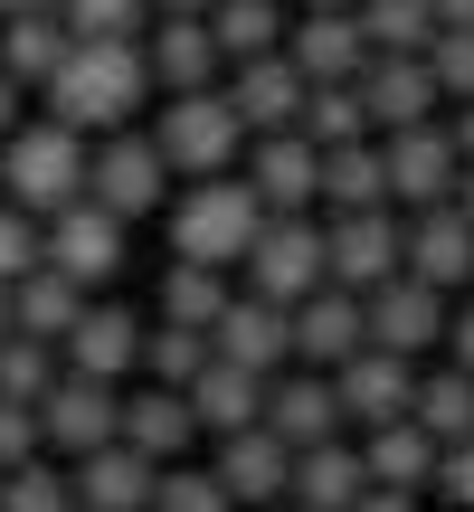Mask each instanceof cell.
Instances as JSON below:
<instances>
[{"mask_svg": "<svg viewBox=\"0 0 474 512\" xmlns=\"http://www.w3.org/2000/svg\"><path fill=\"white\" fill-rule=\"evenodd\" d=\"M48 114L57 124H76L95 143V133H114V124H133V114L152 105V67H143V38H76L67 57L48 67Z\"/></svg>", "mask_w": 474, "mask_h": 512, "instance_id": "cell-1", "label": "cell"}, {"mask_svg": "<svg viewBox=\"0 0 474 512\" xmlns=\"http://www.w3.org/2000/svg\"><path fill=\"white\" fill-rule=\"evenodd\" d=\"M86 133L57 124V114H38V124H10L0 133V200H19L29 219H48V209H67L76 190H86Z\"/></svg>", "mask_w": 474, "mask_h": 512, "instance_id": "cell-2", "label": "cell"}, {"mask_svg": "<svg viewBox=\"0 0 474 512\" xmlns=\"http://www.w3.org/2000/svg\"><path fill=\"white\" fill-rule=\"evenodd\" d=\"M162 209H171V256H200V266H228V275H237V256H247L256 219H266L237 171H200V181H181Z\"/></svg>", "mask_w": 474, "mask_h": 512, "instance_id": "cell-3", "label": "cell"}, {"mask_svg": "<svg viewBox=\"0 0 474 512\" xmlns=\"http://www.w3.org/2000/svg\"><path fill=\"white\" fill-rule=\"evenodd\" d=\"M237 285L266 294V304L313 294V285H323V209H266L256 238H247V256H237Z\"/></svg>", "mask_w": 474, "mask_h": 512, "instance_id": "cell-4", "label": "cell"}, {"mask_svg": "<svg viewBox=\"0 0 474 512\" xmlns=\"http://www.w3.org/2000/svg\"><path fill=\"white\" fill-rule=\"evenodd\" d=\"M86 200L114 209L124 228H143L152 209L171 200V162H162V143H152V133H133V124L95 133V152H86Z\"/></svg>", "mask_w": 474, "mask_h": 512, "instance_id": "cell-5", "label": "cell"}, {"mask_svg": "<svg viewBox=\"0 0 474 512\" xmlns=\"http://www.w3.org/2000/svg\"><path fill=\"white\" fill-rule=\"evenodd\" d=\"M152 143H162V162L181 171V181H200V171H237L247 124L228 114L219 86H190V95H162V114H152Z\"/></svg>", "mask_w": 474, "mask_h": 512, "instance_id": "cell-6", "label": "cell"}, {"mask_svg": "<svg viewBox=\"0 0 474 512\" xmlns=\"http://www.w3.org/2000/svg\"><path fill=\"white\" fill-rule=\"evenodd\" d=\"M408 266V209L370 200V209H323V275L351 294L389 285V275Z\"/></svg>", "mask_w": 474, "mask_h": 512, "instance_id": "cell-7", "label": "cell"}, {"mask_svg": "<svg viewBox=\"0 0 474 512\" xmlns=\"http://www.w3.org/2000/svg\"><path fill=\"white\" fill-rule=\"evenodd\" d=\"M124 238H133V228L114 219V209H95L86 190H76L67 209H48V219H38V256H48L57 275H76L86 294H105L114 275H124Z\"/></svg>", "mask_w": 474, "mask_h": 512, "instance_id": "cell-8", "label": "cell"}, {"mask_svg": "<svg viewBox=\"0 0 474 512\" xmlns=\"http://www.w3.org/2000/svg\"><path fill=\"white\" fill-rule=\"evenodd\" d=\"M114 418H124V380H86V370H57L48 389H38V446H48L57 465L86 456V446L114 437Z\"/></svg>", "mask_w": 474, "mask_h": 512, "instance_id": "cell-9", "label": "cell"}, {"mask_svg": "<svg viewBox=\"0 0 474 512\" xmlns=\"http://www.w3.org/2000/svg\"><path fill=\"white\" fill-rule=\"evenodd\" d=\"M446 304H456V294L446 285H427V275H389V285H370L361 294V332L380 351H408V361H427V351L446 342Z\"/></svg>", "mask_w": 474, "mask_h": 512, "instance_id": "cell-10", "label": "cell"}, {"mask_svg": "<svg viewBox=\"0 0 474 512\" xmlns=\"http://www.w3.org/2000/svg\"><path fill=\"white\" fill-rule=\"evenodd\" d=\"M209 475H219V494L237 512H275V503H285V475H294V446L275 437L266 418L228 427V437H209Z\"/></svg>", "mask_w": 474, "mask_h": 512, "instance_id": "cell-11", "label": "cell"}, {"mask_svg": "<svg viewBox=\"0 0 474 512\" xmlns=\"http://www.w3.org/2000/svg\"><path fill=\"white\" fill-rule=\"evenodd\" d=\"M143 323H152V313L86 294V313L57 332V370H86V380H133V370H143Z\"/></svg>", "mask_w": 474, "mask_h": 512, "instance_id": "cell-12", "label": "cell"}, {"mask_svg": "<svg viewBox=\"0 0 474 512\" xmlns=\"http://www.w3.org/2000/svg\"><path fill=\"white\" fill-rule=\"evenodd\" d=\"M380 171H389V209H427V200H456V171H465V152L446 143V124L427 114V124H399V133H380Z\"/></svg>", "mask_w": 474, "mask_h": 512, "instance_id": "cell-13", "label": "cell"}, {"mask_svg": "<svg viewBox=\"0 0 474 512\" xmlns=\"http://www.w3.org/2000/svg\"><path fill=\"white\" fill-rule=\"evenodd\" d=\"M237 181L256 190V209H313V181H323V143H304L294 124L247 133V152H237Z\"/></svg>", "mask_w": 474, "mask_h": 512, "instance_id": "cell-14", "label": "cell"}, {"mask_svg": "<svg viewBox=\"0 0 474 512\" xmlns=\"http://www.w3.org/2000/svg\"><path fill=\"white\" fill-rule=\"evenodd\" d=\"M332 399H342V427H389V418H408V399H418V361L361 342L342 370H332Z\"/></svg>", "mask_w": 474, "mask_h": 512, "instance_id": "cell-15", "label": "cell"}, {"mask_svg": "<svg viewBox=\"0 0 474 512\" xmlns=\"http://www.w3.org/2000/svg\"><path fill=\"white\" fill-rule=\"evenodd\" d=\"M143 67H152V95H190V86H219L228 57L200 10H171V19H143Z\"/></svg>", "mask_w": 474, "mask_h": 512, "instance_id": "cell-16", "label": "cell"}, {"mask_svg": "<svg viewBox=\"0 0 474 512\" xmlns=\"http://www.w3.org/2000/svg\"><path fill=\"white\" fill-rule=\"evenodd\" d=\"M285 332H294V361H304V370H342L351 351L370 342V332H361V294L332 285V275H323L313 294H294V304H285Z\"/></svg>", "mask_w": 474, "mask_h": 512, "instance_id": "cell-17", "label": "cell"}, {"mask_svg": "<svg viewBox=\"0 0 474 512\" xmlns=\"http://www.w3.org/2000/svg\"><path fill=\"white\" fill-rule=\"evenodd\" d=\"M152 475H162V465H152L143 446H124V437H105V446H86V456H67V494H76V512H143V503H152Z\"/></svg>", "mask_w": 474, "mask_h": 512, "instance_id": "cell-18", "label": "cell"}, {"mask_svg": "<svg viewBox=\"0 0 474 512\" xmlns=\"http://www.w3.org/2000/svg\"><path fill=\"white\" fill-rule=\"evenodd\" d=\"M351 86H361V114H370V133H399V124H427V114L446 105L437 95V76H427V57H361V76H351Z\"/></svg>", "mask_w": 474, "mask_h": 512, "instance_id": "cell-19", "label": "cell"}, {"mask_svg": "<svg viewBox=\"0 0 474 512\" xmlns=\"http://www.w3.org/2000/svg\"><path fill=\"white\" fill-rule=\"evenodd\" d=\"M256 418H266V427H275L285 446L342 437V399H332V370H304V361L266 370V408H256Z\"/></svg>", "mask_w": 474, "mask_h": 512, "instance_id": "cell-20", "label": "cell"}, {"mask_svg": "<svg viewBox=\"0 0 474 512\" xmlns=\"http://www.w3.org/2000/svg\"><path fill=\"white\" fill-rule=\"evenodd\" d=\"M285 57H294L304 86H342V76H361L370 38H361V19H351V10H294L285 19Z\"/></svg>", "mask_w": 474, "mask_h": 512, "instance_id": "cell-21", "label": "cell"}, {"mask_svg": "<svg viewBox=\"0 0 474 512\" xmlns=\"http://www.w3.org/2000/svg\"><path fill=\"white\" fill-rule=\"evenodd\" d=\"M219 95H228V114H237L247 133H275V124H294V114H304V76H294L285 48L237 57V67L219 76Z\"/></svg>", "mask_w": 474, "mask_h": 512, "instance_id": "cell-22", "label": "cell"}, {"mask_svg": "<svg viewBox=\"0 0 474 512\" xmlns=\"http://www.w3.org/2000/svg\"><path fill=\"white\" fill-rule=\"evenodd\" d=\"M209 351H219V361H237V370H285V361H294L285 304H266V294L237 285L228 304H219V323H209Z\"/></svg>", "mask_w": 474, "mask_h": 512, "instance_id": "cell-23", "label": "cell"}, {"mask_svg": "<svg viewBox=\"0 0 474 512\" xmlns=\"http://www.w3.org/2000/svg\"><path fill=\"white\" fill-rule=\"evenodd\" d=\"M408 275H427V285H446V294L474 285V219L456 200L408 209Z\"/></svg>", "mask_w": 474, "mask_h": 512, "instance_id": "cell-24", "label": "cell"}, {"mask_svg": "<svg viewBox=\"0 0 474 512\" xmlns=\"http://www.w3.org/2000/svg\"><path fill=\"white\" fill-rule=\"evenodd\" d=\"M114 437L143 446L152 465H171V456H190V446H200V418H190V399H181L171 380H143V389L124 380V418H114Z\"/></svg>", "mask_w": 474, "mask_h": 512, "instance_id": "cell-25", "label": "cell"}, {"mask_svg": "<svg viewBox=\"0 0 474 512\" xmlns=\"http://www.w3.org/2000/svg\"><path fill=\"white\" fill-rule=\"evenodd\" d=\"M181 399H190V418H200V437H228V427H256V408H266V370H237V361L209 351V361L181 380Z\"/></svg>", "mask_w": 474, "mask_h": 512, "instance_id": "cell-26", "label": "cell"}, {"mask_svg": "<svg viewBox=\"0 0 474 512\" xmlns=\"http://www.w3.org/2000/svg\"><path fill=\"white\" fill-rule=\"evenodd\" d=\"M361 446H342V437H313V446H294V475H285V503H304V512H351L361 503Z\"/></svg>", "mask_w": 474, "mask_h": 512, "instance_id": "cell-27", "label": "cell"}, {"mask_svg": "<svg viewBox=\"0 0 474 512\" xmlns=\"http://www.w3.org/2000/svg\"><path fill=\"white\" fill-rule=\"evenodd\" d=\"M361 475L370 484H399V494H427V484H437V437H427L418 418L361 427Z\"/></svg>", "mask_w": 474, "mask_h": 512, "instance_id": "cell-28", "label": "cell"}, {"mask_svg": "<svg viewBox=\"0 0 474 512\" xmlns=\"http://www.w3.org/2000/svg\"><path fill=\"white\" fill-rule=\"evenodd\" d=\"M67 48H76V29H67L57 10H10V19H0V67H10L29 95L48 86V67H57Z\"/></svg>", "mask_w": 474, "mask_h": 512, "instance_id": "cell-29", "label": "cell"}, {"mask_svg": "<svg viewBox=\"0 0 474 512\" xmlns=\"http://www.w3.org/2000/svg\"><path fill=\"white\" fill-rule=\"evenodd\" d=\"M370 200H389L380 133H361V143H323V181H313V209H370Z\"/></svg>", "mask_w": 474, "mask_h": 512, "instance_id": "cell-30", "label": "cell"}, {"mask_svg": "<svg viewBox=\"0 0 474 512\" xmlns=\"http://www.w3.org/2000/svg\"><path fill=\"white\" fill-rule=\"evenodd\" d=\"M76 313H86V285H76V275H57L48 256H38V266L10 285V323H19V332H38V342H57Z\"/></svg>", "mask_w": 474, "mask_h": 512, "instance_id": "cell-31", "label": "cell"}, {"mask_svg": "<svg viewBox=\"0 0 474 512\" xmlns=\"http://www.w3.org/2000/svg\"><path fill=\"white\" fill-rule=\"evenodd\" d=\"M209 38H219V57L237 67V57H266V48H285V0H209Z\"/></svg>", "mask_w": 474, "mask_h": 512, "instance_id": "cell-32", "label": "cell"}, {"mask_svg": "<svg viewBox=\"0 0 474 512\" xmlns=\"http://www.w3.org/2000/svg\"><path fill=\"white\" fill-rule=\"evenodd\" d=\"M237 294V275L228 266H200V256H171L162 266V323H219V304Z\"/></svg>", "mask_w": 474, "mask_h": 512, "instance_id": "cell-33", "label": "cell"}, {"mask_svg": "<svg viewBox=\"0 0 474 512\" xmlns=\"http://www.w3.org/2000/svg\"><path fill=\"white\" fill-rule=\"evenodd\" d=\"M408 418L427 427L437 446H456V437H474V370H418V399H408Z\"/></svg>", "mask_w": 474, "mask_h": 512, "instance_id": "cell-34", "label": "cell"}, {"mask_svg": "<svg viewBox=\"0 0 474 512\" xmlns=\"http://www.w3.org/2000/svg\"><path fill=\"white\" fill-rule=\"evenodd\" d=\"M351 19H361L370 57H427V38H437V0H351Z\"/></svg>", "mask_w": 474, "mask_h": 512, "instance_id": "cell-35", "label": "cell"}, {"mask_svg": "<svg viewBox=\"0 0 474 512\" xmlns=\"http://www.w3.org/2000/svg\"><path fill=\"white\" fill-rule=\"evenodd\" d=\"M0 512H76L67 494V465L38 446V456H19V465H0Z\"/></svg>", "mask_w": 474, "mask_h": 512, "instance_id": "cell-36", "label": "cell"}, {"mask_svg": "<svg viewBox=\"0 0 474 512\" xmlns=\"http://www.w3.org/2000/svg\"><path fill=\"white\" fill-rule=\"evenodd\" d=\"M294 133L304 143H361L370 133V114H361V86H304V114H294Z\"/></svg>", "mask_w": 474, "mask_h": 512, "instance_id": "cell-37", "label": "cell"}, {"mask_svg": "<svg viewBox=\"0 0 474 512\" xmlns=\"http://www.w3.org/2000/svg\"><path fill=\"white\" fill-rule=\"evenodd\" d=\"M200 361H209V332L200 323H162V313L143 323V380H171V389H181Z\"/></svg>", "mask_w": 474, "mask_h": 512, "instance_id": "cell-38", "label": "cell"}, {"mask_svg": "<svg viewBox=\"0 0 474 512\" xmlns=\"http://www.w3.org/2000/svg\"><path fill=\"white\" fill-rule=\"evenodd\" d=\"M57 380V342H38V332H0V399H29L38 408V389Z\"/></svg>", "mask_w": 474, "mask_h": 512, "instance_id": "cell-39", "label": "cell"}, {"mask_svg": "<svg viewBox=\"0 0 474 512\" xmlns=\"http://www.w3.org/2000/svg\"><path fill=\"white\" fill-rule=\"evenodd\" d=\"M143 512H237V503L219 494V475H209V465L171 456L162 475H152V503H143Z\"/></svg>", "mask_w": 474, "mask_h": 512, "instance_id": "cell-40", "label": "cell"}, {"mask_svg": "<svg viewBox=\"0 0 474 512\" xmlns=\"http://www.w3.org/2000/svg\"><path fill=\"white\" fill-rule=\"evenodd\" d=\"M57 19H67L76 38H143L152 0H57Z\"/></svg>", "mask_w": 474, "mask_h": 512, "instance_id": "cell-41", "label": "cell"}, {"mask_svg": "<svg viewBox=\"0 0 474 512\" xmlns=\"http://www.w3.org/2000/svg\"><path fill=\"white\" fill-rule=\"evenodd\" d=\"M427 76H437L446 105H465V95H474V29H437V38H427Z\"/></svg>", "mask_w": 474, "mask_h": 512, "instance_id": "cell-42", "label": "cell"}, {"mask_svg": "<svg viewBox=\"0 0 474 512\" xmlns=\"http://www.w3.org/2000/svg\"><path fill=\"white\" fill-rule=\"evenodd\" d=\"M29 266H38V219L19 200H0V285H19Z\"/></svg>", "mask_w": 474, "mask_h": 512, "instance_id": "cell-43", "label": "cell"}, {"mask_svg": "<svg viewBox=\"0 0 474 512\" xmlns=\"http://www.w3.org/2000/svg\"><path fill=\"white\" fill-rule=\"evenodd\" d=\"M427 494H446L456 512H474V437H456V446H437V484Z\"/></svg>", "mask_w": 474, "mask_h": 512, "instance_id": "cell-44", "label": "cell"}, {"mask_svg": "<svg viewBox=\"0 0 474 512\" xmlns=\"http://www.w3.org/2000/svg\"><path fill=\"white\" fill-rule=\"evenodd\" d=\"M19 456H38V408L0 399V465H19Z\"/></svg>", "mask_w": 474, "mask_h": 512, "instance_id": "cell-45", "label": "cell"}, {"mask_svg": "<svg viewBox=\"0 0 474 512\" xmlns=\"http://www.w3.org/2000/svg\"><path fill=\"white\" fill-rule=\"evenodd\" d=\"M446 361L474 370V285H465V304H446Z\"/></svg>", "mask_w": 474, "mask_h": 512, "instance_id": "cell-46", "label": "cell"}, {"mask_svg": "<svg viewBox=\"0 0 474 512\" xmlns=\"http://www.w3.org/2000/svg\"><path fill=\"white\" fill-rule=\"evenodd\" d=\"M351 512H418V494H399V484H361V503Z\"/></svg>", "mask_w": 474, "mask_h": 512, "instance_id": "cell-47", "label": "cell"}, {"mask_svg": "<svg viewBox=\"0 0 474 512\" xmlns=\"http://www.w3.org/2000/svg\"><path fill=\"white\" fill-rule=\"evenodd\" d=\"M446 143H456V152H465V162H474V95H465V105H456V114H446Z\"/></svg>", "mask_w": 474, "mask_h": 512, "instance_id": "cell-48", "label": "cell"}, {"mask_svg": "<svg viewBox=\"0 0 474 512\" xmlns=\"http://www.w3.org/2000/svg\"><path fill=\"white\" fill-rule=\"evenodd\" d=\"M19 95H29V86H19V76H10V67H0V133H10V124H19Z\"/></svg>", "mask_w": 474, "mask_h": 512, "instance_id": "cell-49", "label": "cell"}, {"mask_svg": "<svg viewBox=\"0 0 474 512\" xmlns=\"http://www.w3.org/2000/svg\"><path fill=\"white\" fill-rule=\"evenodd\" d=\"M437 29H474V0H437Z\"/></svg>", "mask_w": 474, "mask_h": 512, "instance_id": "cell-50", "label": "cell"}, {"mask_svg": "<svg viewBox=\"0 0 474 512\" xmlns=\"http://www.w3.org/2000/svg\"><path fill=\"white\" fill-rule=\"evenodd\" d=\"M456 209H465V219H474V162L456 171Z\"/></svg>", "mask_w": 474, "mask_h": 512, "instance_id": "cell-51", "label": "cell"}, {"mask_svg": "<svg viewBox=\"0 0 474 512\" xmlns=\"http://www.w3.org/2000/svg\"><path fill=\"white\" fill-rule=\"evenodd\" d=\"M171 10H209V0H152V19H171Z\"/></svg>", "mask_w": 474, "mask_h": 512, "instance_id": "cell-52", "label": "cell"}, {"mask_svg": "<svg viewBox=\"0 0 474 512\" xmlns=\"http://www.w3.org/2000/svg\"><path fill=\"white\" fill-rule=\"evenodd\" d=\"M10 10H57V0H0V19H10Z\"/></svg>", "mask_w": 474, "mask_h": 512, "instance_id": "cell-53", "label": "cell"}, {"mask_svg": "<svg viewBox=\"0 0 474 512\" xmlns=\"http://www.w3.org/2000/svg\"><path fill=\"white\" fill-rule=\"evenodd\" d=\"M294 10H351V0H294Z\"/></svg>", "mask_w": 474, "mask_h": 512, "instance_id": "cell-54", "label": "cell"}, {"mask_svg": "<svg viewBox=\"0 0 474 512\" xmlns=\"http://www.w3.org/2000/svg\"><path fill=\"white\" fill-rule=\"evenodd\" d=\"M0 332H10V285H0Z\"/></svg>", "mask_w": 474, "mask_h": 512, "instance_id": "cell-55", "label": "cell"}, {"mask_svg": "<svg viewBox=\"0 0 474 512\" xmlns=\"http://www.w3.org/2000/svg\"><path fill=\"white\" fill-rule=\"evenodd\" d=\"M285 512H304V503H285Z\"/></svg>", "mask_w": 474, "mask_h": 512, "instance_id": "cell-56", "label": "cell"}]
</instances>
